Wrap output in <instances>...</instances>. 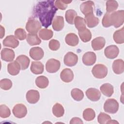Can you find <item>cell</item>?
Returning <instances> with one entry per match:
<instances>
[{
	"instance_id": "47",
	"label": "cell",
	"mask_w": 124,
	"mask_h": 124,
	"mask_svg": "<svg viewBox=\"0 0 124 124\" xmlns=\"http://www.w3.org/2000/svg\"><path fill=\"white\" fill-rule=\"evenodd\" d=\"M114 124V123H118V122H117V121H116L115 120H110L108 123H107V124Z\"/></svg>"
},
{
	"instance_id": "7",
	"label": "cell",
	"mask_w": 124,
	"mask_h": 124,
	"mask_svg": "<svg viewBox=\"0 0 124 124\" xmlns=\"http://www.w3.org/2000/svg\"><path fill=\"white\" fill-rule=\"evenodd\" d=\"M12 111L16 117L22 118L27 115V108L23 104H17L13 108Z\"/></svg>"
},
{
	"instance_id": "34",
	"label": "cell",
	"mask_w": 124,
	"mask_h": 124,
	"mask_svg": "<svg viewBox=\"0 0 124 124\" xmlns=\"http://www.w3.org/2000/svg\"><path fill=\"white\" fill-rule=\"evenodd\" d=\"M95 113L94 110L91 108H87L83 112V117L86 121H91L94 119Z\"/></svg>"
},
{
	"instance_id": "22",
	"label": "cell",
	"mask_w": 124,
	"mask_h": 124,
	"mask_svg": "<svg viewBox=\"0 0 124 124\" xmlns=\"http://www.w3.org/2000/svg\"><path fill=\"white\" fill-rule=\"evenodd\" d=\"M52 28L55 31H61L64 27V19L62 16H56L53 19Z\"/></svg>"
},
{
	"instance_id": "32",
	"label": "cell",
	"mask_w": 124,
	"mask_h": 124,
	"mask_svg": "<svg viewBox=\"0 0 124 124\" xmlns=\"http://www.w3.org/2000/svg\"><path fill=\"white\" fill-rule=\"evenodd\" d=\"M53 35L52 30L47 29H41L39 32V36L43 40H48L51 39Z\"/></svg>"
},
{
	"instance_id": "29",
	"label": "cell",
	"mask_w": 124,
	"mask_h": 124,
	"mask_svg": "<svg viewBox=\"0 0 124 124\" xmlns=\"http://www.w3.org/2000/svg\"><path fill=\"white\" fill-rule=\"evenodd\" d=\"M49 81L48 78L44 76H40L35 79L36 85L39 88L45 89L48 85Z\"/></svg>"
},
{
	"instance_id": "25",
	"label": "cell",
	"mask_w": 124,
	"mask_h": 124,
	"mask_svg": "<svg viewBox=\"0 0 124 124\" xmlns=\"http://www.w3.org/2000/svg\"><path fill=\"white\" fill-rule=\"evenodd\" d=\"M65 41L68 45L75 46L78 44L79 39L75 33H70L65 36Z\"/></svg>"
},
{
	"instance_id": "13",
	"label": "cell",
	"mask_w": 124,
	"mask_h": 124,
	"mask_svg": "<svg viewBox=\"0 0 124 124\" xmlns=\"http://www.w3.org/2000/svg\"><path fill=\"white\" fill-rule=\"evenodd\" d=\"M27 101L30 104H35L39 100L40 93L37 90H31L27 92L26 95Z\"/></svg>"
},
{
	"instance_id": "16",
	"label": "cell",
	"mask_w": 124,
	"mask_h": 124,
	"mask_svg": "<svg viewBox=\"0 0 124 124\" xmlns=\"http://www.w3.org/2000/svg\"><path fill=\"white\" fill-rule=\"evenodd\" d=\"M3 45L4 46L15 48L18 46L19 42L16 36L11 35L7 36L3 40Z\"/></svg>"
},
{
	"instance_id": "10",
	"label": "cell",
	"mask_w": 124,
	"mask_h": 124,
	"mask_svg": "<svg viewBox=\"0 0 124 124\" xmlns=\"http://www.w3.org/2000/svg\"><path fill=\"white\" fill-rule=\"evenodd\" d=\"M94 2L91 0L86 1L82 3L80 5V10L85 16L93 13Z\"/></svg>"
},
{
	"instance_id": "19",
	"label": "cell",
	"mask_w": 124,
	"mask_h": 124,
	"mask_svg": "<svg viewBox=\"0 0 124 124\" xmlns=\"http://www.w3.org/2000/svg\"><path fill=\"white\" fill-rule=\"evenodd\" d=\"M112 70L113 72L117 74H122L124 71V62L122 59L115 60L112 64Z\"/></svg>"
},
{
	"instance_id": "18",
	"label": "cell",
	"mask_w": 124,
	"mask_h": 124,
	"mask_svg": "<svg viewBox=\"0 0 124 124\" xmlns=\"http://www.w3.org/2000/svg\"><path fill=\"white\" fill-rule=\"evenodd\" d=\"M106 44L105 39L103 37H97L93 39L92 41V46L94 50L102 49Z\"/></svg>"
},
{
	"instance_id": "5",
	"label": "cell",
	"mask_w": 124,
	"mask_h": 124,
	"mask_svg": "<svg viewBox=\"0 0 124 124\" xmlns=\"http://www.w3.org/2000/svg\"><path fill=\"white\" fill-rule=\"evenodd\" d=\"M104 110L106 112L114 114L119 109V103L116 100L113 98L107 99L104 104Z\"/></svg>"
},
{
	"instance_id": "4",
	"label": "cell",
	"mask_w": 124,
	"mask_h": 124,
	"mask_svg": "<svg viewBox=\"0 0 124 124\" xmlns=\"http://www.w3.org/2000/svg\"><path fill=\"white\" fill-rule=\"evenodd\" d=\"M92 73L93 76L97 78H104L108 74V68L103 64H97L92 68Z\"/></svg>"
},
{
	"instance_id": "37",
	"label": "cell",
	"mask_w": 124,
	"mask_h": 124,
	"mask_svg": "<svg viewBox=\"0 0 124 124\" xmlns=\"http://www.w3.org/2000/svg\"><path fill=\"white\" fill-rule=\"evenodd\" d=\"M118 7V3L116 0H108L106 2L107 13H111L116 10Z\"/></svg>"
},
{
	"instance_id": "1",
	"label": "cell",
	"mask_w": 124,
	"mask_h": 124,
	"mask_svg": "<svg viewBox=\"0 0 124 124\" xmlns=\"http://www.w3.org/2000/svg\"><path fill=\"white\" fill-rule=\"evenodd\" d=\"M54 3L55 1L53 0L39 1L33 9V15L39 18L40 22L46 29L52 23L54 16L58 10Z\"/></svg>"
},
{
	"instance_id": "36",
	"label": "cell",
	"mask_w": 124,
	"mask_h": 124,
	"mask_svg": "<svg viewBox=\"0 0 124 124\" xmlns=\"http://www.w3.org/2000/svg\"><path fill=\"white\" fill-rule=\"evenodd\" d=\"M74 24H75L76 29L78 31L86 28V22L85 19L79 16H77L75 17Z\"/></svg>"
},
{
	"instance_id": "14",
	"label": "cell",
	"mask_w": 124,
	"mask_h": 124,
	"mask_svg": "<svg viewBox=\"0 0 124 124\" xmlns=\"http://www.w3.org/2000/svg\"><path fill=\"white\" fill-rule=\"evenodd\" d=\"M29 54L33 60L38 61L43 58L44 52L42 48L40 47H33L30 49Z\"/></svg>"
},
{
	"instance_id": "8",
	"label": "cell",
	"mask_w": 124,
	"mask_h": 124,
	"mask_svg": "<svg viewBox=\"0 0 124 124\" xmlns=\"http://www.w3.org/2000/svg\"><path fill=\"white\" fill-rule=\"evenodd\" d=\"M78 56L72 52H68L64 57L63 62L64 64L68 66H75L78 62Z\"/></svg>"
},
{
	"instance_id": "24",
	"label": "cell",
	"mask_w": 124,
	"mask_h": 124,
	"mask_svg": "<svg viewBox=\"0 0 124 124\" xmlns=\"http://www.w3.org/2000/svg\"><path fill=\"white\" fill-rule=\"evenodd\" d=\"M16 61L19 64L21 69L22 70H24L28 68L30 62L29 58L27 56L24 55L18 56L16 59Z\"/></svg>"
},
{
	"instance_id": "6",
	"label": "cell",
	"mask_w": 124,
	"mask_h": 124,
	"mask_svg": "<svg viewBox=\"0 0 124 124\" xmlns=\"http://www.w3.org/2000/svg\"><path fill=\"white\" fill-rule=\"evenodd\" d=\"M61 66L60 62L54 59H49L46 64V69L47 72L54 73L57 72Z\"/></svg>"
},
{
	"instance_id": "44",
	"label": "cell",
	"mask_w": 124,
	"mask_h": 124,
	"mask_svg": "<svg viewBox=\"0 0 124 124\" xmlns=\"http://www.w3.org/2000/svg\"><path fill=\"white\" fill-rule=\"evenodd\" d=\"M109 14L110 13H106L104 16L103 18L102 19V25L103 26V27L105 28H108L111 26L109 20Z\"/></svg>"
},
{
	"instance_id": "30",
	"label": "cell",
	"mask_w": 124,
	"mask_h": 124,
	"mask_svg": "<svg viewBox=\"0 0 124 124\" xmlns=\"http://www.w3.org/2000/svg\"><path fill=\"white\" fill-rule=\"evenodd\" d=\"M26 40L28 43L31 46L38 45L41 43V40L37 34H28Z\"/></svg>"
},
{
	"instance_id": "43",
	"label": "cell",
	"mask_w": 124,
	"mask_h": 124,
	"mask_svg": "<svg viewBox=\"0 0 124 124\" xmlns=\"http://www.w3.org/2000/svg\"><path fill=\"white\" fill-rule=\"evenodd\" d=\"M48 46H49V48L51 50L56 51L60 48V44L58 40L52 39L49 41L48 44Z\"/></svg>"
},
{
	"instance_id": "39",
	"label": "cell",
	"mask_w": 124,
	"mask_h": 124,
	"mask_svg": "<svg viewBox=\"0 0 124 124\" xmlns=\"http://www.w3.org/2000/svg\"><path fill=\"white\" fill-rule=\"evenodd\" d=\"M0 87L4 90H8L12 87V81L8 78H4L0 81Z\"/></svg>"
},
{
	"instance_id": "46",
	"label": "cell",
	"mask_w": 124,
	"mask_h": 124,
	"mask_svg": "<svg viewBox=\"0 0 124 124\" xmlns=\"http://www.w3.org/2000/svg\"><path fill=\"white\" fill-rule=\"evenodd\" d=\"M0 38L2 39L5 34V29L1 25L0 26Z\"/></svg>"
},
{
	"instance_id": "45",
	"label": "cell",
	"mask_w": 124,
	"mask_h": 124,
	"mask_svg": "<svg viewBox=\"0 0 124 124\" xmlns=\"http://www.w3.org/2000/svg\"><path fill=\"white\" fill-rule=\"evenodd\" d=\"M83 122L78 117H74L71 120V121L70 122V124H83Z\"/></svg>"
},
{
	"instance_id": "27",
	"label": "cell",
	"mask_w": 124,
	"mask_h": 124,
	"mask_svg": "<svg viewBox=\"0 0 124 124\" xmlns=\"http://www.w3.org/2000/svg\"><path fill=\"white\" fill-rule=\"evenodd\" d=\"M78 35L83 42H88L92 38V33L90 31L86 28L78 31Z\"/></svg>"
},
{
	"instance_id": "12",
	"label": "cell",
	"mask_w": 124,
	"mask_h": 124,
	"mask_svg": "<svg viewBox=\"0 0 124 124\" xmlns=\"http://www.w3.org/2000/svg\"><path fill=\"white\" fill-rule=\"evenodd\" d=\"M86 95L88 99L92 101H97L101 97V93L97 89L94 88H89L86 91Z\"/></svg>"
},
{
	"instance_id": "28",
	"label": "cell",
	"mask_w": 124,
	"mask_h": 124,
	"mask_svg": "<svg viewBox=\"0 0 124 124\" xmlns=\"http://www.w3.org/2000/svg\"><path fill=\"white\" fill-rule=\"evenodd\" d=\"M114 41L118 44H122L124 43V28L115 31L113 35Z\"/></svg>"
},
{
	"instance_id": "11",
	"label": "cell",
	"mask_w": 124,
	"mask_h": 124,
	"mask_svg": "<svg viewBox=\"0 0 124 124\" xmlns=\"http://www.w3.org/2000/svg\"><path fill=\"white\" fill-rule=\"evenodd\" d=\"M96 56L95 53L91 51L86 52L82 57V62L87 66H91L95 63Z\"/></svg>"
},
{
	"instance_id": "40",
	"label": "cell",
	"mask_w": 124,
	"mask_h": 124,
	"mask_svg": "<svg viewBox=\"0 0 124 124\" xmlns=\"http://www.w3.org/2000/svg\"><path fill=\"white\" fill-rule=\"evenodd\" d=\"M72 1L69 0H58L55 1V5L58 9L62 10H64L66 9L67 7V5L68 4L70 3Z\"/></svg>"
},
{
	"instance_id": "35",
	"label": "cell",
	"mask_w": 124,
	"mask_h": 124,
	"mask_svg": "<svg viewBox=\"0 0 124 124\" xmlns=\"http://www.w3.org/2000/svg\"><path fill=\"white\" fill-rule=\"evenodd\" d=\"M72 97L76 101H81L84 97V93L82 91L78 89L74 88L72 90L71 92Z\"/></svg>"
},
{
	"instance_id": "41",
	"label": "cell",
	"mask_w": 124,
	"mask_h": 124,
	"mask_svg": "<svg viewBox=\"0 0 124 124\" xmlns=\"http://www.w3.org/2000/svg\"><path fill=\"white\" fill-rule=\"evenodd\" d=\"M111 120V117L108 114L101 112L98 116L97 120L98 122L100 124H107V123Z\"/></svg>"
},
{
	"instance_id": "26",
	"label": "cell",
	"mask_w": 124,
	"mask_h": 124,
	"mask_svg": "<svg viewBox=\"0 0 124 124\" xmlns=\"http://www.w3.org/2000/svg\"><path fill=\"white\" fill-rule=\"evenodd\" d=\"M100 90L101 93L107 97H110L114 93L113 86L108 83L102 84L100 87Z\"/></svg>"
},
{
	"instance_id": "17",
	"label": "cell",
	"mask_w": 124,
	"mask_h": 124,
	"mask_svg": "<svg viewBox=\"0 0 124 124\" xmlns=\"http://www.w3.org/2000/svg\"><path fill=\"white\" fill-rule=\"evenodd\" d=\"M60 78L62 81L66 83L70 82L74 78L73 72L69 68H65L61 72Z\"/></svg>"
},
{
	"instance_id": "15",
	"label": "cell",
	"mask_w": 124,
	"mask_h": 124,
	"mask_svg": "<svg viewBox=\"0 0 124 124\" xmlns=\"http://www.w3.org/2000/svg\"><path fill=\"white\" fill-rule=\"evenodd\" d=\"M0 54L1 59L6 62H12L15 56L14 50L8 48H3L1 51Z\"/></svg>"
},
{
	"instance_id": "21",
	"label": "cell",
	"mask_w": 124,
	"mask_h": 124,
	"mask_svg": "<svg viewBox=\"0 0 124 124\" xmlns=\"http://www.w3.org/2000/svg\"><path fill=\"white\" fill-rule=\"evenodd\" d=\"M21 67L19 64L16 61L10 62L7 65V71L12 76H16L18 74Z\"/></svg>"
},
{
	"instance_id": "38",
	"label": "cell",
	"mask_w": 124,
	"mask_h": 124,
	"mask_svg": "<svg viewBox=\"0 0 124 124\" xmlns=\"http://www.w3.org/2000/svg\"><path fill=\"white\" fill-rule=\"evenodd\" d=\"M11 111L9 108L5 105H1L0 106V116L3 118H6L10 116Z\"/></svg>"
},
{
	"instance_id": "23",
	"label": "cell",
	"mask_w": 124,
	"mask_h": 124,
	"mask_svg": "<svg viewBox=\"0 0 124 124\" xmlns=\"http://www.w3.org/2000/svg\"><path fill=\"white\" fill-rule=\"evenodd\" d=\"M31 72L36 75L41 74L44 72V67L43 63L40 62H32L31 66Z\"/></svg>"
},
{
	"instance_id": "31",
	"label": "cell",
	"mask_w": 124,
	"mask_h": 124,
	"mask_svg": "<svg viewBox=\"0 0 124 124\" xmlns=\"http://www.w3.org/2000/svg\"><path fill=\"white\" fill-rule=\"evenodd\" d=\"M52 113L56 117H62L64 113V109L63 106L60 103H56L52 107Z\"/></svg>"
},
{
	"instance_id": "20",
	"label": "cell",
	"mask_w": 124,
	"mask_h": 124,
	"mask_svg": "<svg viewBox=\"0 0 124 124\" xmlns=\"http://www.w3.org/2000/svg\"><path fill=\"white\" fill-rule=\"evenodd\" d=\"M85 20L86 24L90 28H94L99 23V19L94 16L93 13L85 16Z\"/></svg>"
},
{
	"instance_id": "9",
	"label": "cell",
	"mask_w": 124,
	"mask_h": 124,
	"mask_svg": "<svg viewBox=\"0 0 124 124\" xmlns=\"http://www.w3.org/2000/svg\"><path fill=\"white\" fill-rule=\"evenodd\" d=\"M119 53L118 47L115 45H110L107 46L104 50V54L107 58L113 59L116 58Z\"/></svg>"
},
{
	"instance_id": "3",
	"label": "cell",
	"mask_w": 124,
	"mask_h": 124,
	"mask_svg": "<svg viewBox=\"0 0 124 124\" xmlns=\"http://www.w3.org/2000/svg\"><path fill=\"white\" fill-rule=\"evenodd\" d=\"M41 28V23L33 17H30L26 25V29L31 34H36Z\"/></svg>"
},
{
	"instance_id": "33",
	"label": "cell",
	"mask_w": 124,
	"mask_h": 124,
	"mask_svg": "<svg viewBox=\"0 0 124 124\" xmlns=\"http://www.w3.org/2000/svg\"><path fill=\"white\" fill-rule=\"evenodd\" d=\"M77 16V12L73 9H69L66 11L65 17L66 22L70 24H74L75 17Z\"/></svg>"
},
{
	"instance_id": "42",
	"label": "cell",
	"mask_w": 124,
	"mask_h": 124,
	"mask_svg": "<svg viewBox=\"0 0 124 124\" xmlns=\"http://www.w3.org/2000/svg\"><path fill=\"white\" fill-rule=\"evenodd\" d=\"M15 35L19 40H24L27 37V33L22 28L17 29L15 31Z\"/></svg>"
},
{
	"instance_id": "2",
	"label": "cell",
	"mask_w": 124,
	"mask_h": 124,
	"mask_svg": "<svg viewBox=\"0 0 124 124\" xmlns=\"http://www.w3.org/2000/svg\"><path fill=\"white\" fill-rule=\"evenodd\" d=\"M109 20L111 25L117 28L121 26L124 21V11L118 10L109 14Z\"/></svg>"
}]
</instances>
